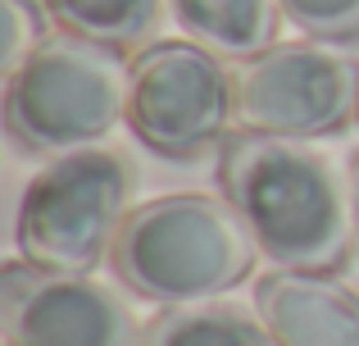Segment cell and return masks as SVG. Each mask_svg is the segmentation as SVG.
Listing matches in <instances>:
<instances>
[{"instance_id":"5b68a950","label":"cell","mask_w":359,"mask_h":346,"mask_svg":"<svg viewBox=\"0 0 359 346\" xmlns=\"http://www.w3.org/2000/svg\"><path fill=\"white\" fill-rule=\"evenodd\" d=\"M241 133L327 137L359 119V60L346 41H273L232 73Z\"/></svg>"},{"instance_id":"9c48e42d","label":"cell","mask_w":359,"mask_h":346,"mask_svg":"<svg viewBox=\"0 0 359 346\" xmlns=\"http://www.w3.org/2000/svg\"><path fill=\"white\" fill-rule=\"evenodd\" d=\"M187 41L219 60H255L278 36V0H168Z\"/></svg>"},{"instance_id":"4fadbf2b","label":"cell","mask_w":359,"mask_h":346,"mask_svg":"<svg viewBox=\"0 0 359 346\" xmlns=\"http://www.w3.org/2000/svg\"><path fill=\"white\" fill-rule=\"evenodd\" d=\"M46 14L36 0H0V64L5 73H14L36 46L46 41Z\"/></svg>"},{"instance_id":"277c9868","label":"cell","mask_w":359,"mask_h":346,"mask_svg":"<svg viewBox=\"0 0 359 346\" xmlns=\"http://www.w3.org/2000/svg\"><path fill=\"white\" fill-rule=\"evenodd\" d=\"M132 201V169L109 146L55 155L18 196V255L55 274H91L114 251Z\"/></svg>"},{"instance_id":"30bf717a","label":"cell","mask_w":359,"mask_h":346,"mask_svg":"<svg viewBox=\"0 0 359 346\" xmlns=\"http://www.w3.org/2000/svg\"><path fill=\"white\" fill-rule=\"evenodd\" d=\"M146 346H278L259 314L228 301L168 305L146 324Z\"/></svg>"},{"instance_id":"8fae6325","label":"cell","mask_w":359,"mask_h":346,"mask_svg":"<svg viewBox=\"0 0 359 346\" xmlns=\"http://www.w3.org/2000/svg\"><path fill=\"white\" fill-rule=\"evenodd\" d=\"M159 5L164 0H46L50 18L64 32L91 36L105 46H141L159 23Z\"/></svg>"},{"instance_id":"5bb4252c","label":"cell","mask_w":359,"mask_h":346,"mask_svg":"<svg viewBox=\"0 0 359 346\" xmlns=\"http://www.w3.org/2000/svg\"><path fill=\"white\" fill-rule=\"evenodd\" d=\"M346 178H351V205H355V237H359V151L346 160Z\"/></svg>"},{"instance_id":"ba28073f","label":"cell","mask_w":359,"mask_h":346,"mask_svg":"<svg viewBox=\"0 0 359 346\" xmlns=\"http://www.w3.org/2000/svg\"><path fill=\"white\" fill-rule=\"evenodd\" d=\"M255 314L278 346H359V296L332 274H278L255 283Z\"/></svg>"},{"instance_id":"7a4b0ae2","label":"cell","mask_w":359,"mask_h":346,"mask_svg":"<svg viewBox=\"0 0 359 346\" xmlns=\"http://www.w3.org/2000/svg\"><path fill=\"white\" fill-rule=\"evenodd\" d=\"M259 255L250 223L228 196L168 192L123 219L109 265L132 296L168 310L219 301V292L250 278Z\"/></svg>"},{"instance_id":"52a82bcc","label":"cell","mask_w":359,"mask_h":346,"mask_svg":"<svg viewBox=\"0 0 359 346\" xmlns=\"http://www.w3.org/2000/svg\"><path fill=\"white\" fill-rule=\"evenodd\" d=\"M5 346H146L137 310L91 274H55L27 260L0 269Z\"/></svg>"},{"instance_id":"8992f818","label":"cell","mask_w":359,"mask_h":346,"mask_svg":"<svg viewBox=\"0 0 359 346\" xmlns=\"http://www.w3.org/2000/svg\"><path fill=\"white\" fill-rule=\"evenodd\" d=\"M237 124V87L214 51L196 41H155L132 60L128 128L146 151L191 160Z\"/></svg>"},{"instance_id":"3957f363","label":"cell","mask_w":359,"mask_h":346,"mask_svg":"<svg viewBox=\"0 0 359 346\" xmlns=\"http://www.w3.org/2000/svg\"><path fill=\"white\" fill-rule=\"evenodd\" d=\"M132 64L118 46L50 32L5 73V133L23 155H73L105 142L128 119Z\"/></svg>"},{"instance_id":"6da1fadb","label":"cell","mask_w":359,"mask_h":346,"mask_svg":"<svg viewBox=\"0 0 359 346\" xmlns=\"http://www.w3.org/2000/svg\"><path fill=\"white\" fill-rule=\"evenodd\" d=\"M219 187L250 223L264 260L300 274H332L355 241L351 178L300 137L237 133L223 142Z\"/></svg>"},{"instance_id":"7c38bea8","label":"cell","mask_w":359,"mask_h":346,"mask_svg":"<svg viewBox=\"0 0 359 346\" xmlns=\"http://www.w3.org/2000/svg\"><path fill=\"white\" fill-rule=\"evenodd\" d=\"M278 9L305 36L323 41H359V0H278Z\"/></svg>"}]
</instances>
